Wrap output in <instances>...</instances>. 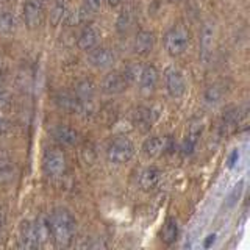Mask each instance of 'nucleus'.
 I'll use <instances>...</instances> for the list:
<instances>
[{"label":"nucleus","mask_w":250,"mask_h":250,"mask_svg":"<svg viewBox=\"0 0 250 250\" xmlns=\"http://www.w3.org/2000/svg\"><path fill=\"white\" fill-rule=\"evenodd\" d=\"M49 227L52 238L58 246H69L74 238V233L77 229L75 217L69 213L67 209L58 208L55 209L49 217Z\"/></svg>","instance_id":"f257e3e1"},{"label":"nucleus","mask_w":250,"mask_h":250,"mask_svg":"<svg viewBox=\"0 0 250 250\" xmlns=\"http://www.w3.org/2000/svg\"><path fill=\"white\" fill-rule=\"evenodd\" d=\"M189 31L185 27H174L164 35V49L172 57H180L189 45Z\"/></svg>","instance_id":"f03ea898"},{"label":"nucleus","mask_w":250,"mask_h":250,"mask_svg":"<svg viewBox=\"0 0 250 250\" xmlns=\"http://www.w3.org/2000/svg\"><path fill=\"white\" fill-rule=\"evenodd\" d=\"M133 155H135V144L128 138L121 136L111 141V144L106 148L108 160L114 164H125L128 163Z\"/></svg>","instance_id":"7ed1b4c3"},{"label":"nucleus","mask_w":250,"mask_h":250,"mask_svg":"<svg viewBox=\"0 0 250 250\" xmlns=\"http://www.w3.org/2000/svg\"><path fill=\"white\" fill-rule=\"evenodd\" d=\"M166 88L170 97L180 99L185 96L186 92V80L185 75L180 69L177 67H169L166 70Z\"/></svg>","instance_id":"20e7f679"},{"label":"nucleus","mask_w":250,"mask_h":250,"mask_svg":"<svg viewBox=\"0 0 250 250\" xmlns=\"http://www.w3.org/2000/svg\"><path fill=\"white\" fill-rule=\"evenodd\" d=\"M44 169L50 177H60L66 170V156L60 150H47L44 153Z\"/></svg>","instance_id":"39448f33"},{"label":"nucleus","mask_w":250,"mask_h":250,"mask_svg":"<svg viewBox=\"0 0 250 250\" xmlns=\"http://www.w3.org/2000/svg\"><path fill=\"white\" fill-rule=\"evenodd\" d=\"M42 5L39 0H28L23 5V10H22V14H23V22H25V25L28 28H36L39 27V23L42 21Z\"/></svg>","instance_id":"423d86ee"},{"label":"nucleus","mask_w":250,"mask_h":250,"mask_svg":"<svg viewBox=\"0 0 250 250\" xmlns=\"http://www.w3.org/2000/svg\"><path fill=\"white\" fill-rule=\"evenodd\" d=\"M19 247L21 249H36L39 247V238L35 225L30 221H23L19 227Z\"/></svg>","instance_id":"0eeeda50"},{"label":"nucleus","mask_w":250,"mask_h":250,"mask_svg":"<svg viewBox=\"0 0 250 250\" xmlns=\"http://www.w3.org/2000/svg\"><path fill=\"white\" fill-rule=\"evenodd\" d=\"M158 70L155 66H146L143 67V72L139 77V91L143 96H150L158 84Z\"/></svg>","instance_id":"6e6552de"},{"label":"nucleus","mask_w":250,"mask_h":250,"mask_svg":"<svg viewBox=\"0 0 250 250\" xmlns=\"http://www.w3.org/2000/svg\"><path fill=\"white\" fill-rule=\"evenodd\" d=\"M214 36H216V27L214 23L207 22L202 28L200 33V58L202 61H208L211 50L214 45Z\"/></svg>","instance_id":"1a4fd4ad"},{"label":"nucleus","mask_w":250,"mask_h":250,"mask_svg":"<svg viewBox=\"0 0 250 250\" xmlns=\"http://www.w3.org/2000/svg\"><path fill=\"white\" fill-rule=\"evenodd\" d=\"M127 84L128 83L122 74L111 72L104 78V82H102V91L105 94H109V96H116V94H121L127 89Z\"/></svg>","instance_id":"9d476101"},{"label":"nucleus","mask_w":250,"mask_h":250,"mask_svg":"<svg viewBox=\"0 0 250 250\" xmlns=\"http://www.w3.org/2000/svg\"><path fill=\"white\" fill-rule=\"evenodd\" d=\"M202 131H203V125L200 121H194L189 125V130H188V135L186 139L183 141V146H182V150L185 156H189L194 153L195 150V146H197L199 139L202 136Z\"/></svg>","instance_id":"9b49d317"},{"label":"nucleus","mask_w":250,"mask_h":250,"mask_svg":"<svg viewBox=\"0 0 250 250\" xmlns=\"http://www.w3.org/2000/svg\"><path fill=\"white\" fill-rule=\"evenodd\" d=\"M55 102H57V105L64 109V111L70 113V114H80L84 111V106L80 100H78L77 96H72V94L69 92H60L57 94V97H55Z\"/></svg>","instance_id":"f8f14e48"},{"label":"nucleus","mask_w":250,"mask_h":250,"mask_svg":"<svg viewBox=\"0 0 250 250\" xmlns=\"http://www.w3.org/2000/svg\"><path fill=\"white\" fill-rule=\"evenodd\" d=\"M155 45V35L148 30H141L138 31V35L133 42V49L138 55H148L153 50Z\"/></svg>","instance_id":"ddd939ff"},{"label":"nucleus","mask_w":250,"mask_h":250,"mask_svg":"<svg viewBox=\"0 0 250 250\" xmlns=\"http://www.w3.org/2000/svg\"><path fill=\"white\" fill-rule=\"evenodd\" d=\"M89 61L94 67L97 69H106L109 66H113L114 62V53L106 49V47H99V49L92 50L89 55Z\"/></svg>","instance_id":"4468645a"},{"label":"nucleus","mask_w":250,"mask_h":250,"mask_svg":"<svg viewBox=\"0 0 250 250\" xmlns=\"http://www.w3.org/2000/svg\"><path fill=\"white\" fill-rule=\"evenodd\" d=\"M160 180H161V170L158 167L155 166L146 167L139 175V186L144 191H152L160 185Z\"/></svg>","instance_id":"2eb2a0df"},{"label":"nucleus","mask_w":250,"mask_h":250,"mask_svg":"<svg viewBox=\"0 0 250 250\" xmlns=\"http://www.w3.org/2000/svg\"><path fill=\"white\" fill-rule=\"evenodd\" d=\"M97 42H99V31L94 27H86L77 39L78 49L83 50V52L92 50L94 47L97 45Z\"/></svg>","instance_id":"dca6fc26"},{"label":"nucleus","mask_w":250,"mask_h":250,"mask_svg":"<svg viewBox=\"0 0 250 250\" xmlns=\"http://www.w3.org/2000/svg\"><path fill=\"white\" fill-rule=\"evenodd\" d=\"M164 150H166V138L161 136L148 138L143 146V152L148 158H156V156L163 155Z\"/></svg>","instance_id":"f3484780"},{"label":"nucleus","mask_w":250,"mask_h":250,"mask_svg":"<svg viewBox=\"0 0 250 250\" xmlns=\"http://www.w3.org/2000/svg\"><path fill=\"white\" fill-rule=\"evenodd\" d=\"M94 94H96V88H94V83L91 80H80L75 84V96L83 105L91 104Z\"/></svg>","instance_id":"a211bd4d"},{"label":"nucleus","mask_w":250,"mask_h":250,"mask_svg":"<svg viewBox=\"0 0 250 250\" xmlns=\"http://www.w3.org/2000/svg\"><path fill=\"white\" fill-rule=\"evenodd\" d=\"M160 238L164 244H174L178 238V224L174 217H167L166 222H164L163 229H161V233H160Z\"/></svg>","instance_id":"6ab92c4d"},{"label":"nucleus","mask_w":250,"mask_h":250,"mask_svg":"<svg viewBox=\"0 0 250 250\" xmlns=\"http://www.w3.org/2000/svg\"><path fill=\"white\" fill-rule=\"evenodd\" d=\"M53 135L57 138V141H60V143L64 146H74L78 141V133L74 128L66 127V125H61V127L55 128Z\"/></svg>","instance_id":"aec40b11"},{"label":"nucleus","mask_w":250,"mask_h":250,"mask_svg":"<svg viewBox=\"0 0 250 250\" xmlns=\"http://www.w3.org/2000/svg\"><path fill=\"white\" fill-rule=\"evenodd\" d=\"M16 30V18L10 11H2L0 13V33L2 35H10Z\"/></svg>","instance_id":"412c9836"},{"label":"nucleus","mask_w":250,"mask_h":250,"mask_svg":"<svg viewBox=\"0 0 250 250\" xmlns=\"http://www.w3.org/2000/svg\"><path fill=\"white\" fill-rule=\"evenodd\" d=\"M153 121H155V116L150 108H139L136 111V124L139 127H144V128L152 127Z\"/></svg>","instance_id":"4be33fe9"},{"label":"nucleus","mask_w":250,"mask_h":250,"mask_svg":"<svg viewBox=\"0 0 250 250\" xmlns=\"http://www.w3.org/2000/svg\"><path fill=\"white\" fill-rule=\"evenodd\" d=\"M67 14H69V8L64 2H61V0H58V3L55 5V8L52 10V14H50V18H52V22L55 23V25H60V23L62 21H66L67 18Z\"/></svg>","instance_id":"5701e85b"},{"label":"nucleus","mask_w":250,"mask_h":250,"mask_svg":"<svg viewBox=\"0 0 250 250\" xmlns=\"http://www.w3.org/2000/svg\"><path fill=\"white\" fill-rule=\"evenodd\" d=\"M141 72H143V66H139L138 62H133V64H128L124 70V78L127 80V83H135L139 80Z\"/></svg>","instance_id":"b1692460"},{"label":"nucleus","mask_w":250,"mask_h":250,"mask_svg":"<svg viewBox=\"0 0 250 250\" xmlns=\"http://www.w3.org/2000/svg\"><path fill=\"white\" fill-rule=\"evenodd\" d=\"M221 97H222V91L219 86H209V88L205 91V100L209 105L217 104V102L221 100Z\"/></svg>","instance_id":"393cba45"},{"label":"nucleus","mask_w":250,"mask_h":250,"mask_svg":"<svg viewBox=\"0 0 250 250\" xmlns=\"http://www.w3.org/2000/svg\"><path fill=\"white\" fill-rule=\"evenodd\" d=\"M11 105V96L8 92L2 91L0 92V117H5V113Z\"/></svg>","instance_id":"a878e982"},{"label":"nucleus","mask_w":250,"mask_h":250,"mask_svg":"<svg viewBox=\"0 0 250 250\" xmlns=\"http://www.w3.org/2000/svg\"><path fill=\"white\" fill-rule=\"evenodd\" d=\"M242 186H244V183L242 182H239L236 186L233 188V191H231V194L229 195V203H227V207H233L234 203H236L238 200H239V197H241V192H242Z\"/></svg>","instance_id":"bb28decb"},{"label":"nucleus","mask_w":250,"mask_h":250,"mask_svg":"<svg viewBox=\"0 0 250 250\" xmlns=\"http://www.w3.org/2000/svg\"><path fill=\"white\" fill-rule=\"evenodd\" d=\"M130 23H131V19H130V14L125 13L122 14L119 21H117V30L121 31V33H124V31H127L130 28Z\"/></svg>","instance_id":"cd10ccee"},{"label":"nucleus","mask_w":250,"mask_h":250,"mask_svg":"<svg viewBox=\"0 0 250 250\" xmlns=\"http://www.w3.org/2000/svg\"><path fill=\"white\" fill-rule=\"evenodd\" d=\"M102 2H104V0H84V6L88 8L89 11H97L102 6Z\"/></svg>","instance_id":"c85d7f7f"},{"label":"nucleus","mask_w":250,"mask_h":250,"mask_svg":"<svg viewBox=\"0 0 250 250\" xmlns=\"http://www.w3.org/2000/svg\"><path fill=\"white\" fill-rule=\"evenodd\" d=\"M10 122H8L5 117H0V135H5V133L10 131Z\"/></svg>","instance_id":"c756f323"},{"label":"nucleus","mask_w":250,"mask_h":250,"mask_svg":"<svg viewBox=\"0 0 250 250\" xmlns=\"http://www.w3.org/2000/svg\"><path fill=\"white\" fill-rule=\"evenodd\" d=\"M239 158V153H238V150H234L231 155H230V158H229V167H233L234 164H236V160Z\"/></svg>","instance_id":"7c9ffc66"},{"label":"nucleus","mask_w":250,"mask_h":250,"mask_svg":"<svg viewBox=\"0 0 250 250\" xmlns=\"http://www.w3.org/2000/svg\"><path fill=\"white\" fill-rule=\"evenodd\" d=\"M6 163H8V160H6V155H5V153H2V152H0V169H2V167L5 166Z\"/></svg>","instance_id":"2f4dec72"},{"label":"nucleus","mask_w":250,"mask_h":250,"mask_svg":"<svg viewBox=\"0 0 250 250\" xmlns=\"http://www.w3.org/2000/svg\"><path fill=\"white\" fill-rule=\"evenodd\" d=\"M214 234H209V236H208V239H207V242H205V247H209V244H211V242H214Z\"/></svg>","instance_id":"473e14b6"},{"label":"nucleus","mask_w":250,"mask_h":250,"mask_svg":"<svg viewBox=\"0 0 250 250\" xmlns=\"http://www.w3.org/2000/svg\"><path fill=\"white\" fill-rule=\"evenodd\" d=\"M121 2H122V0H108V3L111 5V6H117Z\"/></svg>","instance_id":"72a5a7b5"},{"label":"nucleus","mask_w":250,"mask_h":250,"mask_svg":"<svg viewBox=\"0 0 250 250\" xmlns=\"http://www.w3.org/2000/svg\"><path fill=\"white\" fill-rule=\"evenodd\" d=\"M2 225H3V213L0 211V229H2Z\"/></svg>","instance_id":"f704fd0d"},{"label":"nucleus","mask_w":250,"mask_h":250,"mask_svg":"<svg viewBox=\"0 0 250 250\" xmlns=\"http://www.w3.org/2000/svg\"><path fill=\"white\" fill-rule=\"evenodd\" d=\"M170 2H180V0H170Z\"/></svg>","instance_id":"c9c22d12"},{"label":"nucleus","mask_w":250,"mask_h":250,"mask_svg":"<svg viewBox=\"0 0 250 250\" xmlns=\"http://www.w3.org/2000/svg\"><path fill=\"white\" fill-rule=\"evenodd\" d=\"M0 61H2V57H0Z\"/></svg>","instance_id":"e433bc0d"}]
</instances>
